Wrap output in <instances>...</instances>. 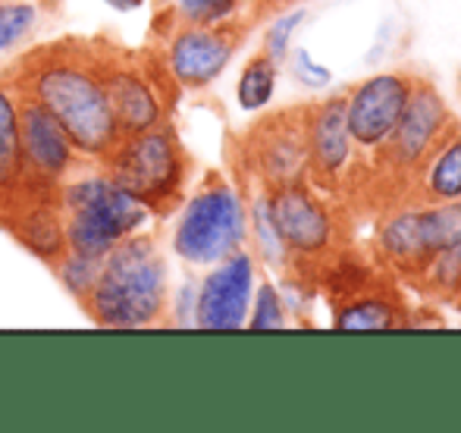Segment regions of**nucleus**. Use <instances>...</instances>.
I'll list each match as a JSON object with an SVG mask.
<instances>
[{"label":"nucleus","mask_w":461,"mask_h":433,"mask_svg":"<svg viewBox=\"0 0 461 433\" xmlns=\"http://www.w3.org/2000/svg\"><path fill=\"white\" fill-rule=\"evenodd\" d=\"M405 308L393 295L380 293L376 286L352 295L346 302H336L333 327L336 329H395L405 327Z\"/></svg>","instance_id":"17"},{"label":"nucleus","mask_w":461,"mask_h":433,"mask_svg":"<svg viewBox=\"0 0 461 433\" xmlns=\"http://www.w3.org/2000/svg\"><path fill=\"white\" fill-rule=\"evenodd\" d=\"M104 92H107V104L120 139L160 126V120H164L158 86H151V79L141 69H135L129 60H104Z\"/></svg>","instance_id":"14"},{"label":"nucleus","mask_w":461,"mask_h":433,"mask_svg":"<svg viewBox=\"0 0 461 433\" xmlns=\"http://www.w3.org/2000/svg\"><path fill=\"white\" fill-rule=\"evenodd\" d=\"M304 107L279 110L251 126L245 141V164L264 183V192L283 185L308 183V129H304Z\"/></svg>","instance_id":"7"},{"label":"nucleus","mask_w":461,"mask_h":433,"mask_svg":"<svg viewBox=\"0 0 461 433\" xmlns=\"http://www.w3.org/2000/svg\"><path fill=\"white\" fill-rule=\"evenodd\" d=\"M107 176L145 208L170 211L185 183V151L176 132L151 126L139 135H122L107 154Z\"/></svg>","instance_id":"4"},{"label":"nucleus","mask_w":461,"mask_h":433,"mask_svg":"<svg viewBox=\"0 0 461 433\" xmlns=\"http://www.w3.org/2000/svg\"><path fill=\"white\" fill-rule=\"evenodd\" d=\"M16 92V88H13ZM19 148H23V179L60 189L76 167V145L50 110L32 95L16 92Z\"/></svg>","instance_id":"10"},{"label":"nucleus","mask_w":461,"mask_h":433,"mask_svg":"<svg viewBox=\"0 0 461 433\" xmlns=\"http://www.w3.org/2000/svg\"><path fill=\"white\" fill-rule=\"evenodd\" d=\"M279 4H289V0H279Z\"/></svg>","instance_id":"28"},{"label":"nucleus","mask_w":461,"mask_h":433,"mask_svg":"<svg viewBox=\"0 0 461 433\" xmlns=\"http://www.w3.org/2000/svg\"><path fill=\"white\" fill-rule=\"evenodd\" d=\"M456 302H458V305H461V293H458V299H456Z\"/></svg>","instance_id":"27"},{"label":"nucleus","mask_w":461,"mask_h":433,"mask_svg":"<svg viewBox=\"0 0 461 433\" xmlns=\"http://www.w3.org/2000/svg\"><path fill=\"white\" fill-rule=\"evenodd\" d=\"M276 76L279 63L270 60L267 54H258L249 60V67L242 69V79H239L236 98L242 110H264L270 104L276 92Z\"/></svg>","instance_id":"19"},{"label":"nucleus","mask_w":461,"mask_h":433,"mask_svg":"<svg viewBox=\"0 0 461 433\" xmlns=\"http://www.w3.org/2000/svg\"><path fill=\"white\" fill-rule=\"evenodd\" d=\"M456 122L458 120L452 116V110L446 104L443 95L437 92V86L427 79H418L399 126L389 135L386 145L376 151V158H383V167H386L393 176L405 179V183H414L420 167L427 164V158L437 151V145L446 139V132H449Z\"/></svg>","instance_id":"6"},{"label":"nucleus","mask_w":461,"mask_h":433,"mask_svg":"<svg viewBox=\"0 0 461 433\" xmlns=\"http://www.w3.org/2000/svg\"><path fill=\"white\" fill-rule=\"evenodd\" d=\"M255 293V257L232 251L204 276L194 299V324L204 329H242Z\"/></svg>","instance_id":"12"},{"label":"nucleus","mask_w":461,"mask_h":433,"mask_svg":"<svg viewBox=\"0 0 461 433\" xmlns=\"http://www.w3.org/2000/svg\"><path fill=\"white\" fill-rule=\"evenodd\" d=\"M69 251L104 257L145 223V204L110 176H88L60 189Z\"/></svg>","instance_id":"3"},{"label":"nucleus","mask_w":461,"mask_h":433,"mask_svg":"<svg viewBox=\"0 0 461 433\" xmlns=\"http://www.w3.org/2000/svg\"><path fill=\"white\" fill-rule=\"evenodd\" d=\"M376 251L405 280L418 283L424 276L433 255L424 242V232H420L418 204H405V208H399L395 214L383 220L380 232H376Z\"/></svg>","instance_id":"15"},{"label":"nucleus","mask_w":461,"mask_h":433,"mask_svg":"<svg viewBox=\"0 0 461 433\" xmlns=\"http://www.w3.org/2000/svg\"><path fill=\"white\" fill-rule=\"evenodd\" d=\"M38 23L35 4H0V54L16 48Z\"/></svg>","instance_id":"21"},{"label":"nucleus","mask_w":461,"mask_h":433,"mask_svg":"<svg viewBox=\"0 0 461 433\" xmlns=\"http://www.w3.org/2000/svg\"><path fill=\"white\" fill-rule=\"evenodd\" d=\"M19 73L13 88L41 101L67 129L76 151L101 160L113 151L120 132L104 92V57L88 54L86 44L63 41L41 48Z\"/></svg>","instance_id":"1"},{"label":"nucleus","mask_w":461,"mask_h":433,"mask_svg":"<svg viewBox=\"0 0 461 433\" xmlns=\"http://www.w3.org/2000/svg\"><path fill=\"white\" fill-rule=\"evenodd\" d=\"M245 236H249V220H245L239 192L223 179H211L185 204L173 236V248L185 264L207 267L242 248Z\"/></svg>","instance_id":"5"},{"label":"nucleus","mask_w":461,"mask_h":433,"mask_svg":"<svg viewBox=\"0 0 461 433\" xmlns=\"http://www.w3.org/2000/svg\"><path fill=\"white\" fill-rule=\"evenodd\" d=\"M242 32L230 25H188L176 32L167 50L170 76L185 88H204L230 67Z\"/></svg>","instance_id":"13"},{"label":"nucleus","mask_w":461,"mask_h":433,"mask_svg":"<svg viewBox=\"0 0 461 433\" xmlns=\"http://www.w3.org/2000/svg\"><path fill=\"white\" fill-rule=\"evenodd\" d=\"M251 223H255V242L261 248V257L270 264V267L283 270L285 261H289V251H285L283 239H279L274 217H270V202H267V192L255 198V208H251Z\"/></svg>","instance_id":"20"},{"label":"nucleus","mask_w":461,"mask_h":433,"mask_svg":"<svg viewBox=\"0 0 461 433\" xmlns=\"http://www.w3.org/2000/svg\"><path fill=\"white\" fill-rule=\"evenodd\" d=\"M418 76L405 73V69H393V73H376L370 79L358 82L352 92L346 95V120L348 132L358 151H380L395 132L405 104L411 98V88Z\"/></svg>","instance_id":"9"},{"label":"nucleus","mask_w":461,"mask_h":433,"mask_svg":"<svg viewBox=\"0 0 461 433\" xmlns=\"http://www.w3.org/2000/svg\"><path fill=\"white\" fill-rule=\"evenodd\" d=\"M267 202L270 217H274V226L289 257H298V261L330 257L336 236H339V226H336L330 204L308 183L267 192Z\"/></svg>","instance_id":"8"},{"label":"nucleus","mask_w":461,"mask_h":433,"mask_svg":"<svg viewBox=\"0 0 461 433\" xmlns=\"http://www.w3.org/2000/svg\"><path fill=\"white\" fill-rule=\"evenodd\" d=\"M461 198V122L446 132L437 151L427 158L414 185L408 192V204H446Z\"/></svg>","instance_id":"16"},{"label":"nucleus","mask_w":461,"mask_h":433,"mask_svg":"<svg viewBox=\"0 0 461 433\" xmlns=\"http://www.w3.org/2000/svg\"><path fill=\"white\" fill-rule=\"evenodd\" d=\"M304 16H308V13L298 6V10H292V13H283V16L267 29V35H264V54H267L274 63L289 60V41H292V35H295L298 25L304 23Z\"/></svg>","instance_id":"24"},{"label":"nucleus","mask_w":461,"mask_h":433,"mask_svg":"<svg viewBox=\"0 0 461 433\" xmlns=\"http://www.w3.org/2000/svg\"><path fill=\"white\" fill-rule=\"evenodd\" d=\"M113 10H135V6H141L145 0H107Z\"/></svg>","instance_id":"26"},{"label":"nucleus","mask_w":461,"mask_h":433,"mask_svg":"<svg viewBox=\"0 0 461 433\" xmlns=\"http://www.w3.org/2000/svg\"><path fill=\"white\" fill-rule=\"evenodd\" d=\"M292 76L308 88H323L333 82V73H330L327 67H321V63L311 60V54L304 48H298L295 54H292Z\"/></svg>","instance_id":"25"},{"label":"nucleus","mask_w":461,"mask_h":433,"mask_svg":"<svg viewBox=\"0 0 461 433\" xmlns=\"http://www.w3.org/2000/svg\"><path fill=\"white\" fill-rule=\"evenodd\" d=\"M239 0H179V16L188 25H223L236 16Z\"/></svg>","instance_id":"23"},{"label":"nucleus","mask_w":461,"mask_h":433,"mask_svg":"<svg viewBox=\"0 0 461 433\" xmlns=\"http://www.w3.org/2000/svg\"><path fill=\"white\" fill-rule=\"evenodd\" d=\"M101 327H151L167 308V264L148 236H129L101 257L95 286L82 299Z\"/></svg>","instance_id":"2"},{"label":"nucleus","mask_w":461,"mask_h":433,"mask_svg":"<svg viewBox=\"0 0 461 433\" xmlns=\"http://www.w3.org/2000/svg\"><path fill=\"white\" fill-rule=\"evenodd\" d=\"M23 179V148H19V110L13 86H0V189Z\"/></svg>","instance_id":"18"},{"label":"nucleus","mask_w":461,"mask_h":433,"mask_svg":"<svg viewBox=\"0 0 461 433\" xmlns=\"http://www.w3.org/2000/svg\"><path fill=\"white\" fill-rule=\"evenodd\" d=\"M251 318L245 320L249 329H283L285 327V308L279 299L274 283H264L255 295V308H249Z\"/></svg>","instance_id":"22"},{"label":"nucleus","mask_w":461,"mask_h":433,"mask_svg":"<svg viewBox=\"0 0 461 433\" xmlns=\"http://www.w3.org/2000/svg\"><path fill=\"white\" fill-rule=\"evenodd\" d=\"M304 129H308V179H314V185L321 189H339L348 179V167L358 151L348 132L346 95L308 104Z\"/></svg>","instance_id":"11"}]
</instances>
